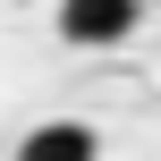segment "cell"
<instances>
[{"label": "cell", "mask_w": 161, "mask_h": 161, "mask_svg": "<svg viewBox=\"0 0 161 161\" xmlns=\"http://www.w3.org/2000/svg\"><path fill=\"white\" fill-rule=\"evenodd\" d=\"M136 17H144V0H59V42L110 51V42L136 34Z\"/></svg>", "instance_id": "cell-1"}, {"label": "cell", "mask_w": 161, "mask_h": 161, "mask_svg": "<svg viewBox=\"0 0 161 161\" xmlns=\"http://www.w3.org/2000/svg\"><path fill=\"white\" fill-rule=\"evenodd\" d=\"M17 153H25V161H93L102 136H93V127H34Z\"/></svg>", "instance_id": "cell-2"}, {"label": "cell", "mask_w": 161, "mask_h": 161, "mask_svg": "<svg viewBox=\"0 0 161 161\" xmlns=\"http://www.w3.org/2000/svg\"><path fill=\"white\" fill-rule=\"evenodd\" d=\"M153 8H161V0H153Z\"/></svg>", "instance_id": "cell-3"}]
</instances>
